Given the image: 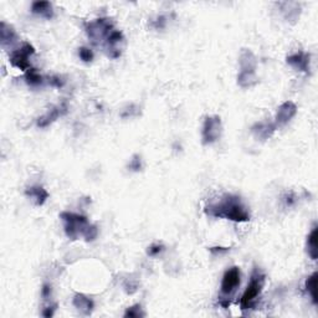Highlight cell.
Instances as JSON below:
<instances>
[{"mask_svg":"<svg viewBox=\"0 0 318 318\" xmlns=\"http://www.w3.org/2000/svg\"><path fill=\"white\" fill-rule=\"evenodd\" d=\"M205 213L214 218L227 219V220L244 223L250 220V214L241 199L236 195H226L216 204L205 208Z\"/></svg>","mask_w":318,"mask_h":318,"instance_id":"cell-1","label":"cell"},{"mask_svg":"<svg viewBox=\"0 0 318 318\" xmlns=\"http://www.w3.org/2000/svg\"><path fill=\"white\" fill-rule=\"evenodd\" d=\"M60 218L63 219L64 229L67 238L71 240H77L82 236L86 241H94L98 235V230L95 225L90 224L86 216L80 214L64 212Z\"/></svg>","mask_w":318,"mask_h":318,"instance_id":"cell-2","label":"cell"},{"mask_svg":"<svg viewBox=\"0 0 318 318\" xmlns=\"http://www.w3.org/2000/svg\"><path fill=\"white\" fill-rule=\"evenodd\" d=\"M240 74L238 76V83L243 89L255 86L258 82L256 76V59L250 50L244 49L240 55Z\"/></svg>","mask_w":318,"mask_h":318,"instance_id":"cell-3","label":"cell"},{"mask_svg":"<svg viewBox=\"0 0 318 318\" xmlns=\"http://www.w3.org/2000/svg\"><path fill=\"white\" fill-rule=\"evenodd\" d=\"M264 283H265V275L260 272V270H255L251 275L250 283L247 285L243 297L240 300V307L243 311L254 307L256 300H257L261 291H263Z\"/></svg>","mask_w":318,"mask_h":318,"instance_id":"cell-4","label":"cell"},{"mask_svg":"<svg viewBox=\"0 0 318 318\" xmlns=\"http://www.w3.org/2000/svg\"><path fill=\"white\" fill-rule=\"evenodd\" d=\"M113 24L109 19H96V20L89 22L86 26V32L89 38L91 39L92 44L100 45L105 44L108 35L113 32Z\"/></svg>","mask_w":318,"mask_h":318,"instance_id":"cell-5","label":"cell"},{"mask_svg":"<svg viewBox=\"0 0 318 318\" xmlns=\"http://www.w3.org/2000/svg\"><path fill=\"white\" fill-rule=\"evenodd\" d=\"M221 132H223V125L219 116L207 117L203 125L201 131V142L204 146H209L220 139Z\"/></svg>","mask_w":318,"mask_h":318,"instance_id":"cell-6","label":"cell"},{"mask_svg":"<svg viewBox=\"0 0 318 318\" xmlns=\"http://www.w3.org/2000/svg\"><path fill=\"white\" fill-rule=\"evenodd\" d=\"M34 53H35V49H34L33 45H30L29 43H25L20 49L11 52L10 63L13 66L18 67L19 70L27 71V70L32 69V67H30L29 57L32 55H34Z\"/></svg>","mask_w":318,"mask_h":318,"instance_id":"cell-7","label":"cell"},{"mask_svg":"<svg viewBox=\"0 0 318 318\" xmlns=\"http://www.w3.org/2000/svg\"><path fill=\"white\" fill-rule=\"evenodd\" d=\"M239 286H240V269L234 266L232 269L227 270L223 276L220 287L221 295L225 297L232 296Z\"/></svg>","mask_w":318,"mask_h":318,"instance_id":"cell-8","label":"cell"},{"mask_svg":"<svg viewBox=\"0 0 318 318\" xmlns=\"http://www.w3.org/2000/svg\"><path fill=\"white\" fill-rule=\"evenodd\" d=\"M125 43V38L123 34L118 30H113L108 35L107 40L105 41V49L107 51V55L111 59L120 57L122 53V44Z\"/></svg>","mask_w":318,"mask_h":318,"instance_id":"cell-9","label":"cell"},{"mask_svg":"<svg viewBox=\"0 0 318 318\" xmlns=\"http://www.w3.org/2000/svg\"><path fill=\"white\" fill-rule=\"evenodd\" d=\"M297 113V106L295 105L292 101H286L282 105L278 107L277 113H276V120L275 125L276 127H281V126H285L290 121L292 120Z\"/></svg>","mask_w":318,"mask_h":318,"instance_id":"cell-10","label":"cell"},{"mask_svg":"<svg viewBox=\"0 0 318 318\" xmlns=\"http://www.w3.org/2000/svg\"><path fill=\"white\" fill-rule=\"evenodd\" d=\"M66 112H67L66 103H63V105H60V106L53 107V108L50 109L47 113H45L44 116H41L40 118H39L38 127H40V128L47 127V126L51 125L52 122H55L59 117L63 116L64 113H66Z\"/></svg>","mask_w":318,"mask_h":318,"instance_id":"cell-11","label":"cell"},{"mask_svg":"<svg viewBox=\"0 0 318 318\" xmlns=\"http://www.w3.org/2000/svg\"><path fill=\"white\" fill-rule=\"evenodd\" d=\"M309 59H311L309 53L301 51V52L294 53V55L288 56V57H287V64L291 65L292 67H295V69L298 70V71H302V72H306V74H308L309 61H311Z\"/></svg>","mask_w":318,"mask_h":318,"instance_id":"cell-12","label":"cell"},{"mask_svg":"<svg viewBox=\"0 0 318 318\" xmlns=\"http://www.w3.org/2000/svg\"><path fill=\"white\" fill-rule=\"evenodd\" d=\"M276 125L272 122H258L255 126H252V134L260 140H266L272 137V134L276 131Z\"/></svg>","mask_w":318,"mask_h":318,"instance_id":"cell-13","label":"cell"},{"mask_svg":"<svg viewBox=\"0 0 318 318\" xmlns=\"http://www.w3.org/2000/svg\"><path fill=\"white\" fill-rule=\"evenodd\" d=\"M72 303H74V306L78 309V311L82 312V313L86 314V316L91 314L95 307L94 301H92L91 298L86 297L85 295H82V294H76L74 297V302Z\"/></svg>","mask_w":318,"mask_h":318,"instance_id":"cell-14","label":"cell"},{"mask_svg":"<svg viewBox=\"0 0 318 318\" xmlns=\"http://www.w3.org/2000/svg\"><path fill=\"white\" fill-rule=\"evenodd\" d=\"M25 194L33 198L36 205H44L49 198V193L43 187H30L25 190Z\"/></svg>","mask_w":318,"mask_h":318,"instance_id":"cell-15","label":"cell"},{"mask_svg":"<svg viewBox=\"0 0 318 318\" xmlns=\"http://www.w3.org/2000/svg\"><path fill=\"white\" fill-rule=\"evenodd\" d=\"M318 229L317 226H314L312 229V232L309 233L308 238H307V252L308 256L312 258V260H317L318 257Z\"/></svg>","mask_w":318,"mask_h":318,"instance_id":"cell-16","label":"cell"},{"mask_svg":"<svg viewBox=\"0 0 318 318\" xmlns=\"http://www.w3.org/2000/svg\"><path fill=\"white\" fill-rule=\"evenodd\" d=\"M32 11L34 14H39V15L44 16L46 19H51L53 15L52 7L49 2H35L33 3Z\"/></svg>","mask_w":318,"mask_h":318,"instance_id":"cell-17","label":"cell"},{"mask_svg":"<svg viewBox=\"0 0 318 318\" xmlns=\"http://www.w3.org/2000/svg\"><path fill=\"white\" fill-rule=\"evenodd\" d=\"M16 39V33L14 32L13 27L8 26L5 22H2L0 25V40H2V45L5 46L7 44H13Z\"/></svg>","mask_w":318,"mask_h":318,"instance_id":"cell-18","label":"cell"},{"mask_svg":"<svg viewBox=\"0 0 318 318\" xmlns=\"http://www.w3.org/2000/svg\"><path fill=\"white\" fill-rule=\"evenodd\" d=\"M305 288H306V291L308 292L309 296H311L313 305H317L318 303V300H317V272L312 274L307 278V280H306Z\"/></svg>","mask_w":318,"mask_h":318,"instance_id":"cell-19","label":"cell"},{"mask_svg":"<svg viewBox=\"0 0 318 318\" xmlns=\"http://www.w3.org/2000/svg\"><path fill=\"white\" fill-rule=\"evenodd\" d=\"M25 78H26V82L29 83L30 86H39V85H41L44 81L43 76L39 74L35 69L27 70L26 75H25Z\"/></svg>","mask_w":318,"mask_h":318,"instance_id":"cell-20","label":"cell"},{"mask_svg":"<svg viewBox=\"0 0 318 318\" xmlns=\"http://www.w3.org/2000/svg\"><path fill=\"white\" fill-rule=\"evenodd\" d=\"M143 316H144V313L142 312V307H140V305L132 306V307L127 308V311H126V313H125V317H129V318H137V317H143Z\"/></svg>","mask_w":318,"mask_h":318,"instance_id":"cell-21","label":"cell"},{"mask_svg":"<svg viewBox=\"0 0 318 318\" xmlns=\"http://www.w3.org/2000/svg\"><path fill=\"white\" fill-rule=\"evenodd\" d=\"M78 56H80V59L83 63H91L94 60V52H92V50L87 49V47L78 49Z\"/></svg>","mask_w":318,"mask_h":318,"instance_id":"cell-22","label":"cell"},{"mask_svg":"<svg viewBox=\"0 0 318 318\" xmlns=\"http://www.w3.org/2000/svg\"><path fill=\"white\" fill-rule=\"evenodd\" d=\"M128 167H129V169L133 171H139L140 169H142V160H140V157L134 156L133 159H132L131 163H129Z\"/></svg>","mask_w":318,"mask_h":318,"instance_id":"cell-23","label":"cell"},{"mask_svg":"<svg viewBox=\"0 0 318 318\" xmlns=\"http://www.w3.org/2000/svg\"><path fill=\"white\" fill-rule=\"evenodd\" d=\"M163 249H164V247H163L162 245H152V246L148 249V255L149 256H157L163 251Z\"/></svg>","mask_w":318,"mask_h":318,"instance_id":"cell-24","label":"cell"},{"mask_svg":"<svg viewBox=\"0 0 318 318\" xmlns=\"http://www.w3.org/2000/svg\"><path fill=\"white\" fill-rule=\"evenodd\" d=\"M50 85L51 86H55V87H63L64 86V81H61L60 77H57V76H53V77L50 78Z\"/></svg>","mask_w":318,"mask_h":318,"instance_id":"cell-25","label":"cell"},{"mask_svg":"<svg viewBox=\"0 0 318 318\" xmlns=\"http://www.w3.org/2000/svg\"><path fill=\"white\" fill-rule=\"evenodd\" d=\"M41 295H43V297L45 298L50 297V295H51V286L45 283V285L43 286V290H41Z\"/></svg>","mask_w":318,"mask_h":318,"instance_id":"cell-26","label":"cell"},{"mask_svg":"<svg viewBox=\"0 0 318 318\" xmlns=\"http://www.w3.org/2000/svg\"><path fill=\"white\" fill-rule=\"evenodd\" d=\"M55 309H56V307L55 306H53V307H47V308H44V311H43V316L44 317H52L53 316V312H55Z\"/></svg>","mask_w":318,"mask_h":318,"instance_id":"cell-27","label":"cell"}]
</instances>
